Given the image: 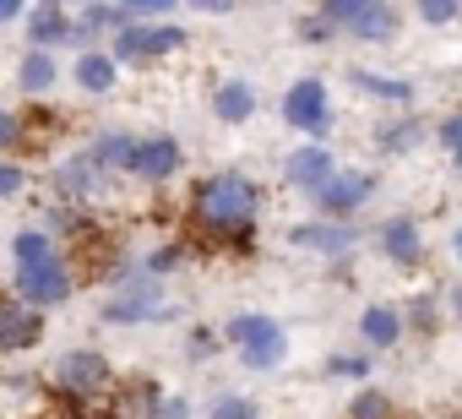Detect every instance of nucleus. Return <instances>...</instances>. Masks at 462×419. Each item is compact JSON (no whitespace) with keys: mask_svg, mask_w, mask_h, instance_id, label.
I'll return each mask as SVG.
<instances>
[{"mask_svg":"<svg viewBox=\"0 0 462 419\" xmlns=\"http://www.w3.org/2000/svg\"><path fill=\"white\" fill-rule=\"evenodd\" d=\"M104 185H109V174H104L88 153H71V158H60V163L50 169V191H55V201H66V207H88V201H98Z\"/></svg>","mask_w":462,"mask_h":419,"instance_id":"nucleus-14","label":"nucleus"},{"mask_svg":"<svg viewBox=\"0 0 462 419\" xmlns=\"http://www.w3.org/2000/svg\"><path fill=\"white\" fill-rule=\"evenodd\" d=\"M337 169H343V163L332 158V147H321V142H300V147L283 158V185H289V191H300L305 201H316Z\"/></svg>","mask_w":462,"mask_h":419,"instance_id":"nucleus-13","label":"nucleus"},{"mask_svg":"<svg viewBox=\"0 0 462 419\" xmlns=\"http://www.w3.org/2000/svg\"><path fill=\"white\" fill-rule=\"evenodd\" d=\"M207 419H262V403L245 397V392H217L212 408H207Z\"/></svg>","mask_w":462,"mask_h":419,"instance_id":"nucleus-32","label":"nucleus"},{"mask_svg":"<svg viewBox=\"0 0 462 419\" xmlns=\"http://www.w3.org/2000/svg\"><path fill=\"white\" fill-rule=\"evenodd\" d=\"M136 147H142V136H131V131L109 126V131H93L82 153H88V158H93L104 174H131V163H136Z\"/></svg>","mask_w":462,"mask_h":419,"instance_id":"nucleus-21","label":"nucleus"},{"mask_svg":"<svg viewBox=\"0 0 462 419\" xmlns=\"http://www.w3.org/2000/svg\"><path fill=\"white\" fill-rule=\"evenodd\" d=\"M44 332H50V316H44V311L23 305L17 294L0 300V354H6V359H17V354L39 349V343H44Z\"/></svg>","mask_w":462,"mask_h":419,"instance_id":"nucleus-16","label":"nucleus"},{"mask_svg":"<svg viewBox=\"0 0 462 419\" xmlns=\"http://www.w3.org/2000/svg\"><path fill=\"white\" fill-rule=\"evenodd\" d=\"M180 174H185V147H180V136H169V131L142 136L136 163H131V180H136V185H169V180H180Z\"/></svg>","mask_w":462,"mask_h":419,"instance_id":"nucleus-15","label":"nucleus"},{"mask_svg":"<svg viewBox=\"0 0 462 419\" xmlns=\"http://www.w3.org/2000/svg\"><path fill=\"white\" fill-rule=\"evenodd\" d=\"M131 23H169L163 0H131Z\"/></svg>","mask_w":462,"mask_h":419,"instance_id":"nucleus-36","label":"nucleus"},{"mask_svg":"<svg viewBox=\"0 0 462 419\" xmlns=\"http://www.w3.org/2000/svg\"><path fill=\"white\" fill-rule=\"evenodd\" d=\"M180 267H185V246H180V240H163V246H152V251L142 256V273L158 278V284H163L169 273H180Z\"/></svg>","mask_w":462,"mask_h":419,"instance_id":"nucleus-30","label":"nucleus"},{"mask_svg":"<svg viewBox=\"0 0 462 419\" xmlns=\"http://www.w3.org/2000/svg\"><path fill=\"white\" fill-rule=\"evenodd\" d=\"M23 39H28V50H77L82 55V23H77V6H33L28 12V28H23Z\"/></svg>","mask_w":462,"mask_h":419,"instance_id":"nucleus-11","label":"nucleus"},{"mask_svg":"<svg viewBox=\"0 0 462 419\" xmlns=\"http://www.w3.org/2000/svg\"><path fill=\"white\" fill-rule=\"evenodd\" d=\"M413 17L424 28H451V23H462V6H457V0H419Z\"/></svg>","mask_w":462,"mask_h":419,"instance_id":"nucleus-33","label":"nucleus"},{"mask_svg":"<svg viewBox=\"0 0 462 419\" xmlns=\"http://www.w3.org/2000/svg\"><path fill=\"white\" fill-rule=\"evenodd\" d=\"M321 12L337 23V33H343L348 44L392 50V44H397V33H402V12H397V6H386V0H327Z\"/></svg>","mask_w":462,"mask_h":419,"instance_id":"nucleus-4","label":"nucleus"},{"mask_svg":"<svg viewBox=\"0 0 462 419\" xmlns=\"http://www.w3.org/2000/svg\"><path fill=\"white\" fill-rule=\"evenodd\" d=\"M223 349H228V343H223L217 327H190V332H185V359H190V365H212Z\"/></svg>","mask_w":462,"mask_h":419,"instance_id":"nucleus-31","label":"nucleus"},{"mask_svg":"<svg viewBox=\"0 0 462 419\" xmlns=\"http://www.w3.org/2000/svg\"><path fill=\"white\" fill-rule=\"evenodd\" d=\"M446 311L462 321V278H451V289H446Z\"/></svg>","mask_w":462,"mask_h":419,"instance_id":"nucleus-39","label":"nucleus"},{"mask_svg":"<svg viewBox=\"0 0 462 419\" xmlns=\"http://www.w3.org/2000/svg\"><path fill=\"white\" fill-rule=\"evenodd\" d=\"M370 142H375V153L408 158V153H419V147L430 142V126H424V120H413V115H386V120L370 131Z\"/></svg>","mask_w":462,"mask_h":419,"instance_id":"nucleus-24","label":"nucleus"},{"mask_svg":"<svg viewBox=\"0 0 462 419\" xmlns=\"http://www.w3.org/2000/svg\"><path fill=\"white\" fill-rule=\"evenodd\" d=\"M262 207H267L262 180H251L245 169H212V174H201L190 185L185 219L217 251H251L256 246V224H262Z\"/></svg>","mask_w":462,"mask_h":419,"instance_id":"nucleus-1","label":"nucleus"},{"mask_svg":"<svg viewBox=\"0 0 462 419\" xmlns=\"http://www.w3.org/2000/svg\"><path fill=\"white\" fill-rule=\"evenodd\" d=\"M375 191H381V180L370 174V169H359V163H343L332 180H327V191L310 201L316 207V219H332V224H354L365 207L375 201Z\"/></svg>","mask_w":462,"mask_h":419,"instance_id":"nucleus-8","label":"nucleus"},{"mask_svg":"<svg viewBox=\"0 0 462 419\" xmlns=\"http://www.w3.org/2000/svg\"><path fill=\"white\" fill-rule=\"evenodd\" d=\"M12 294L23 300V305H33V311H60L71 294H77V262L71 256H60V262H50V267H17L12 273Z\"/></svg>","mask_w":462,"mask_h":419,"instance_id":"nucleus-9","label":"nucleus"},{"mask_svg":"<svg viewBox=\"0 0 462 419\" xmlns=\"http://www.w3.org/2000/svg\"><path fill=\"white\" fill-rule=\"evenodd\" d=\"M348 419H397V397L381 386H359L348 397Z\"/></svg>","mask_w":462,"mask_h":419,"instance_id":"nucleus-29","label":"nucleus"},{"mask_svg":"<svg viewBox=\"0 0 462 419\" xmlns=\"http://www.w3.org/2000/svg\"><path fill=\"white\" fill-rule=\"evenodd\" d=\"M174 316H180V305L163 300V284L147 278L142 267H136V278H131L125 289H115V294L98 305V321H104V327H147V321H174Z\"/></svg>","mask_w":462,"mask_h":419,"instance_id":"nucleus-6","label":"nucleus"},{"mask_svg":"<svg viewBox=\"0 0 462 419\" xmlns=\"http://www.w3.org/2000/svg\"><path fill=\"white\" fill-rule=\"evenodd\" d=\"M375 251H381L392 267H402V273L424 267V256H430L424 224H419L413 213H392V219H381V229H375Z\"/></svg>","mask_w":462,"mask_h":419,"instance_id":"nucleus-12","label":"nucleus"},{"mask_svg":"<svg viewBox=\"0 0 462 419\" xmlns=\"http://www.w3.org/2000/svg\"><path fill=\"white\" fill-rule=\"evenodd\" d=\"M28 12L33 6H23V0H0V28H17V23L28 28Z\"/></svg>","mask_w":462,"mask_h":419,"instance_id":"nucleus-38","label":"nucleus"},{"mask_svg":"<svg viewBox=\"0 0 462 419\" xmlns=\"http://www.w3.org/2000/svg\"><path fill=\"white\" fill-rule=\"evenodd\" d=\"M402 316H408V332H413V338H435L451 311H446V300H435L430 289H419V294L402 300Z\"/></svg>","mask_w":462,"mask_h":419,"instance_id":"nucleus-25","label":"nucleus"},{"mask_svg":"<svg viewBox=\"0 0 462 419\" xmlns=\"http://www.w3.org/2000/svg\"><path fill=\"white\" fill-rule=\"evenodd\" d=\"M289 246L305 251V256H321V262H354V246H359V229L354 224H332V219H300L289 224Z\"/></svg>","mask_w":462,"mask_h":419,"instance_id":"nucleus-10","label":"nucleus"},{"mask_svg":"<svg viewBox=\"0 0 462 419\" xmlns=\"http://www.w3.org/2000/svg\"><path fill=\"white\" fill-rule=\"evenodd\" d=\"M446 251H451V262H457V267H462V224H457V229H451V240H446Z\"/></svg>","mask_w":462,"mask_h":419,"instance_id":"nucleus-40","label":"nucleus"},{"mask_svg":"<svg viewBox=\"0 0 462 419\" xmlns=\"http://www.w3.org/2000/svg\"><path fill=\"white\" fill-rule=\"evenodd\" d=\"M23 185H28L23 158H0V201H17V196H23Z\"/></svg>","mask_w":462,"mask_h":419,"instance_id":"nucleus-34","label":"nucleus"},{"mask_svg":"<svg viewBox=\"0 0 462 419\" xmlns=\"http://www.w3.org/2000/svg\"><path fill=\"white\" fill-rule=\"evenodd\" d=\"M321 376H327V381H354V386H370V376H375V354H365V349H337V354H327Z\"/></svg>","mask_w":462,"mask_h":419,"instance_id":"nucleus-26","label":"nucleus"},{"mask_svg":"<svg viewBox=\"0 0 462 419\" xmlns=\"http://www.w3.org/2000/svg\"><path fill=\"white\" fill-rule=\"evenodd\" d=\"M147 419H158V414H147Z\"/></svg>","mask_w":462,"mask_h":419,"instance_id":"nucleus-41","label":"nucleus"},{"mask_svg":"<svg viewBox=\"0 0 462 419\" xmlns=\"http://www.w3.org/2000/svg\"><path fill=\"white\" fill-rule=\"evenodd\" d=\"M354 332H359V349H365V354H392V349H402V338H408V316H402V305H392V300H370V305L359 311Z\"/></svg>","mask_w":462,"mask_h":419,"instance_id":"nucleus-17","label":"nucleus"},{"mask_svg":"<svg viewBox=\"0 0 462 419\" xmlns=\"http://www.w3.org/2000/svg\"><path fill=\"white\" fill-rule=\"evenodd\" d=\"M223 343L240 354L245 370H262V376L289 359V327L267 311H235L223 321Z\"/></svg>","mask_w":462,"mask_h":419,"instance_id":"nucleus-2","label":"nucleus"},{"mask_svg":"<svg viewBox=\"0 0 462 419\" xmlns=\"http://www.w3.org/2000/svg\"><path fill=\"white\" fill-rule=\"evenodd\" d=\"M50 392H55L60 403L82 408V403H98V397H109V392H120V386H115V365H109V354L82 343V349H66V354L55 359V370H50Z\"/></svg>","mask_w":462,"mask_h":419,"instance_id":"nucleus-3","label":"nucleus"},{"mask_svg":"<svg viewBox=\"0 0 462 419\" xmlns=\"http://www.w3.org/2000/svg\"><path fill=\"white\" fill-rule=\"evenodd\" d=\"M12 77H17V93L23 98H50L60 88V61L50 50H23L17 66H12Z\"/></svg>","mask_w":462,"mask_h":419,"instance_id":"nucleus-22","label":"nucleus"},{"mask_svg":"<svg viewBox=\"0 0 462 419\" xmlns=\"http://www.w3.org/2000/svg\"><path fill=\"white\" fill-rule=\"evenodd\" d=\"M348 82H354L365 98H375V104H392L397 115H408V109H413V98H419V88H413L408 77H392V71H370V66H348Z\"/></svg>","mask_w":462,"mask_h":419,"instance_id":"nucleus-20","label":"nucleus"},{"mask_svg":"<svg viewBox=\"0 0 462 419\" xmlns=\"http://www.w3.org/2000/svg\"><path fill=\"white\" fill-rule=\"evenodd\" d=\"M120 71H125V66L109 55V44H98V50H82V55H77V66H71V82H77L88 98H104V93H115Z\"/></svg>","mask_w":462,"mask_h":419,"instance_id":"nucleus-23","label":"nucleus"},{"mask_svg":"<svg viewBox=\"0 0 462 419\" xmlns=\"http://www.w3.org/2000/svg\"><path fill=\"white\" fill-rule=\"evenodd\" d=\"M207 109L217 126H251L262 115V93L251 77H217L212 93H207Z\"/></svg>","mask_w":462,"mask_h":419,"instance_id":"nucleus-18","label":"nucleus"},{"mask_svg":"<svg viewBox=\"0 0 462 419\" xmlns=\"http://www.w3.org/2000/svg\"><path fill=\"white\" fill-rule=\"evenodd\" d=\"M28 142H33L28 115H23L17 104H6V109H0V158H23V153H28Z\"/></svg>","mask_w":462,"mask_h":419,"instance_id":"nucleus-27","label":"nucleus"},{"mask_svg":"<svg viewBox=\"0 0 462 419\" xmlns=\"http://www.w3.org/2000/svg\"><path fill=\"white\" fill-rule=\"evenodd\" d=\"M435 147H446L451 158L462 153V109H451V115H440V120H435Z\"/></svg>","mask_w":462,"mask_h":419,"instance_id":"nucleus-35","label":"nucleus"},{"mask_svg":"<svg viewBox=\"0 0 462 419\" xmlns=\"http://www.w3.org/2000/svg\"><path fill=\"white\" fill-rule=\"evenodd\" d=\"M180 50H190V33L180 23H131L120 39H109V55L120 66H152V61H169Z\"/></svg>","mask_w":462,"mask_h":419,"instance_id":"nucleus-7","label":"nucleus"},{"mask_svg":"<svg viewBox=\"0 0 462 419\" xmlns=\"http://www.w3.org/2000/svg\"><path fill=\"white\" fill-rule=\"evenodd\" d=\"M278 109H283V126H294L305 142H321V147H327V136H332V126H337V109H332V88H327V77H316V71L294 77Z\"/></svg>","mask_w":462,"mask_h":419,"instance_id":"nucleus-5","label":"nucleus"},{"mask_svg":"<svg viewBox=\"0 0 462 419\" xmlns=\"http://www.w3.org/2000/svg\"><path fill=\"white\" fill-rule=\"evenodd\" d=\"M44 381H33V376H23V370H12L6 376V403H23V397H33Z\"/></svg>","mask_w":462,"mask_h":419,"instance_id":"nucleus-37","label":"nucleus"},{"mask_svg":"<svg viewBox=\"0 0 462 419\" xmlns=\"http://www.w3.org/2000/svg\"><path fill=\"white\" fill-rule=\"evenodd\" d=\"M6 256H12V273L17 267H50V262H60V256H71L44 224H23V229H12V240H6Z\"/></svg>","mask_w":462,"mask_h":419,"instance_id":"nucleus-19","label":"nucleus"},{"mask_svg":"<svg viewBox=\"0 0 462 419\" xmlns=\"http://www.w3.org/2000/svg\"><path fill=\"white\" fill-rule=\"evenodd\" d=\"M294 39H300L305 50H327V44H337L343 33H337V23H332L321 6H316V12H305V17L294 23Z\"/></svg>","mask_w":462,"mask_h":419,"instance_id":"nucleus-28","label":"nucleus"}]
</instances>
